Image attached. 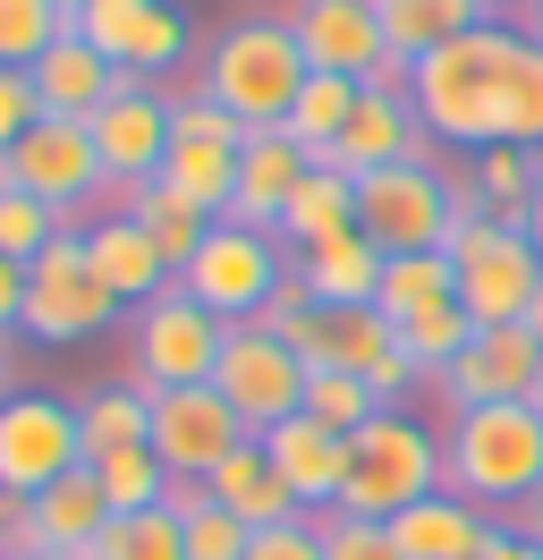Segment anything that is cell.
I'll return each mask as SVG.
<instances>
[{
    "label": "cell",
    "mask_w": 543,
    "mask_h": 560,
    "mask_svg": "<svg viewBox=\"0 0 543 560\" xmlns=\"http://www.w3.org/2000/svg\"><path fill=\"white\" fill-rule=\"evenodd\" d=\"M85 128H94V153H102V178H111V187L162 178V162H170V94H162V85L128 77Z\"/></svg>",
    "instance_id": "cell-17"
},
{
    "label": "cell",
    "mask_w": 543,
    "mask_h": 560,
    "mask_svg": "<svg viewBox=\"0 0 543 560\" xmlns=\"http://www.w3.org/2000/svg\"><path fill=\"white\" fill-rule=\"evenodd\" d=\"M493 510H475V501H459V492L441 485L425 492L416 510H400L391 518V544H400V560H475L484 544H493Z\"/></svg>",
    "instance_id": "cell-24"
},
{
    "label": "cell",
    "mask_w": 543,
    "mask_h": 560,
    "mask_svg": "<svg viewBox=\"0 0 543 560\" xmlns=\"http://www.w3.org/2000/svg\"><path fill=\"white\" fill-rule=\"evenodd\" d=\"M450 264H459V306L475 315V331H493V323H527L543 289V255L527 238V221H493V212H475L459 196V230L441 246Z\"/></svg>",
    "instance_id": "cell-5"
},
{
    "label": "cell",
    "mask_w": 543,
    "mask_h": 560,
    "mask_svg": "<svg viewBox=\"0 0 543 560\" xmlns=\"http://www.w3.org/2000/svg\"><path fill=\"white\" fill-rule=\"evenodd\" d=\"M289 264H298V289L314 306H373V289H382V246L366 230H339V238L289 255Z\"/></svg>",
    "instance_id": "cell-26"
},
{
    "label": "cell",
    "mask_w": 543,
    "mask_h": 560,
    "mask_svg": "<svg viewBox=\"0 0 543 560\" xmlns=\"http://www.w3.org/2000/svg\"><path fill=\"white\" fill-rule=\"evenodd\" d=\"M162 187L170 196H187L196 212H230L238 196V144H204V137H170V162H162Z\"/></svg>",
    "instance_id": "cell-34"
},
{
    "label": "cell",
    "mask_w": 543,
    "mask_h": 560,
    "mask_svg": "<svg viewBox=\"0 0 543 560\" xmlns=\"http://www.w3.org/2000/svg\"><path fill=\"white\" fill-rule=\"evenodd\" d=\"M119 323V298L94 280V255H85V230L68 221L60 238L43 246L26 264V340H43V349H85L94 331H111Z\"/></svg>",
    "instance_id": "cell-6"
},
{
    "label": "cell",
    "mask_w": 543,
    "mask_h": 560,
    "mask_svg": "<svg viewBox=\"0 0 543 560\" xmlns=\"http://www.w3.org/2000/svg\"><path fill=\"white\" fill-rule=\"evenodd\" d=\"M289 35H298L305 69L357 77V85H407V60L382 43V9L373 0H289Z\"/></svg>",
    "instance_id": "cell-13"
},
{
    "label": "cell",
    "mask_w": 543,
    "mask_h": 560,
    "mask_svg": "<svg viewBox=\"0 0 543 560\" xmlns=\"http://www.w3.org/2000/svg\"><path fill=\"white\" fill-rule=\"evenodd\" d=\"M85 255H94V280L119 298V306H153L170 280H178V272H170V255L145 238L119 205L102 212V221H85Z\"/></svg>",
    "instance_id": "cell-22"
},
{
    "label": "cell",
    "mask_w": 543,
    "mask_h": 560,
    "mask_svg": "<svg viewBox=\"0 0 543 560\" xmlns=\"http://www.w3.org/2000/svg\"><path fill=\"white\" fill-rule=\"evenodd\" d=\"M527 238H535V255H543V196H535V212H527Z\"/></svg>",
    "instance_id": "cell-51"
},
{
    "label": "cell",
    "mask_w": 543,
    "mask_h": 560,
    "mask_svg": "<svg viewBox=\"0 0 543 560\" xmlns=\"http://www.w3.org/2000/svg\"><path fill=\"white\" fill-rule=\"evenodd\" d=\"M60 9H68V18H77V9H94V0H60Z\"/></svg>",
    "instance_id": "cell-55"
},
{
    "label": "cell",
    "mask_w": 543,
    "mask_h": 560,
    "mask_svg": "<svg viewBox=\"0 0 543 560\" xmlns=\"http://www.w3.org/2000/svg\"><path fill=\"white\" fill-rule=\"evenodd\" d=\"M60 35H77L60 0H0V69H34Z\"/></svg>",
    "instance_id": "cell-39"
},
{
    "label": "cell",
    "mask_w": 543,
    "mask_h": 560,
    "mask_svg": "<svg viewBox=\"0 0 543 560\" xmlns=\"http://www.w3.org/2000/svg\"><path fill=\"white\" fill-rule=\"evenodd\" d=\"M323 526V560H400V544H391V526L382 518H348V510H332Z\"/></svg>",
    "instance_id": "cell-43"
},
{
    "label": "cell",
    "mask_w": 543,
    "mask_h": 560,
    "mask_svg": "<svg viewBox=\"0 0 543 560\" xmlns=\"http://www.w3.org/2000/svg\"><path fill=\"white\" fill-rule=\"evenodd\" d=\"M357 103H366V85H357V77H323V69H314V77L298 85V103H289V119H280V128H289L314 162H332V144L348 137Z\"/></svg>",
    "instance_id": "cell-35"
},
{
    "label": "cell",
    "mask_w": 543,
    "mask_h": 560,
    "mask_svg": "<svg viewBox=\"0 0 543 560\" xmlns=\"http://www.w3.org/2000/svg\"><path fill=\"white\" fill-rule=\"evenodd\" d=\"M475 560H543V544H527V535H518V526H493V544H484V552H475Z\"/></svg>",
    "instance_id": "cell-47"
},
{
    "label": "cell",
    "mask_w": 543,
    "mask_h": 560,
    "mask_svg": "<svg viewBox=\"0 0 543 560\" xmlns=\"http://www.w3.org/2000/svg\"><path fill=\"white\" fill-rule=\"evenodd\" d=\"M238 442H255V433L238 424V408L212 383H196V390H153V458H162L178 485H204Z\"/></svg>",
    "instance_id": "cell-15"
},
{
    "label": "cell",
    "mask_w": 543,
    "mask_h": 560,
    "mask_svg": "<svg viewBox=\"0 0 543 560\" xmlns=\"http://www.w3.org/2000/svg\"><path fill=\"white\" fill-rule=\"evenodd\" d=\"M459 196L475 212H493V221H527L543 196V153L535 144H484L467 153V171H459Z\"/></svg>",
    "instance_id": "cell-27"
},
{
    "label": "cell",
    "mask_w": 543,
    "mask_h": 560,
    "mask_svg": "<svg viewBox=\"0 0 543 560\" xmlns=\"http://www.w3.org/2000/svg\"><path fill=\"white\" fill-rule=\"evenodd\" d=\"M26 77H34V103L51 110V119H94V110L128 85V69H119V60H102L85 35H60Z\"/></svg>",
    "instance_id": "cell-23"
},
{
    "label": "cell",
    "mask_w": 543,
    "mask_h": 560,
    "mask_svg": "<svg viewBox=\"0 0 543 560\" xmlns=\"http://www.w3.org/2000/svg\"><path fill=\"white\" fill-rule=\"evenodd\" d=\"M509 526H518L527 544H543V485H535V501H527V510H518V518H509Z\"/></svg>",
    "instance_id": "cell-48"
},
{
    "label": "cell",
    "mask_w": 543,
    "mask_h": 560,
    "mask_svg": "<svg viewBox=\"0 0 543 560\" xmlns=\"http://www.w3.org/2000/svg\"><path fill=\"white\" fill-rule=\"evenodd\" d=\"M264 451H272V467H280V485L298 492L305 518H332L339 485H348V433H332V424H314L298 408L289 424H272V433H264Z\"/></svg>",
    "instance_id": "cell-21"
},
{
    "label": "cell",
    "mask_w": 543,
    "mask_h": 560,
    "mask_svg": "<svg viewBox=\"0 0 543 560\" xmlns=\"http://www.w3.org/2000/svg\"><path fill=\"white\" fill-rule=\"evenodd\" d=\"M527 26L518 18H484L459 43H441L434 60L407 69V103L425 119V137L450 144V153H484V144H509V94H518V69H527Z\"/></svg>",
    "instance_id": "cell-1"
},
{
    "label": "cell",
    "mask_w": 543,
    "mask_h": 560,
    "mask_svg": "<svg viewBox=\"0 0 543 560\" xmlns=\"http://www.w3.org/2000/svg\"><path fill=\"white\" fill-rule=\"evenodd\" d=\"M289 349L305 357V374H357L382 390V408H400L416 390V365L400 357V323H382L373 306H314L289 331Z\"/></svg>",
    "instance_id": "cell-10"
},
{
    "label": "cell",
    "mask_w": 543,
    "mask_h": 560,
    "mask_svg": "<svg viewBox=\"0 0 543 560\" xmlns=\"http://www.w3.org/2000/svg\"><path fill=\"white\" fill-rule=\"evenodd\" d=\"M204 492H212V501H221L238 526H289V518H305L298 492L280 485V467H272L264 442H238V451L221 458L212 476H204Z\"/></svg>",
    "instance_id": "cell-25"
},
{
    "label": "cell",
    "mask_w": 543,
    "mask_h": 560,
    "mask_svg": "<svg viewBox=\"0 0 543 560\" xmlns=\"http://www.w3.org/2000/svg\"><path fill=\"white\" fill-rule=\"evenodd\" d=\"M305 417L332 424V433H366L382 417V390L357 383V374H305Z\"/></svg>",
    "instance_id": "cell-41"
},
{
    "label": "cell",
    "mask_w": 543,
    "mask_h": 560,
    "mask_svg": "<svg viewBox=\"0 0 543 560\" xmlns=\"http://www.w3.org/2000/svg\"><path fill=\"white\" fill-rule=\"evenodd\" d=\"M77 433H85V467L111 451H145L153 442V390L136 383H94L85 399H77Z\"/></svg>",
    "instance_id": "cell-28"
},
{
    "label": "cell",
    "mask_w": 543,
    "mask_h": 560,
    "mask_svg": "<svg viewBox=\"0 0 543 560\" xmlns=\"http://www.w3.org/2000/svg\"><path fill=\"white\" fill-rule=\"evenodd\" d=\"M382 9V43H391V60H434L441 43H459L467 26H484V9L475 0H373Z\"/></svg>",
    "instance_id": "cell-31"
},
{
    "label": "cell",
    "mask_w": 543,
    "mask_h": 560,
    "mask_svg": "<svg viewBox=\"0 0 543 560\" xmlns=\"http://www.w3.org/2000/svg\"><path fill=\"white\" fill-rule=\"evenodd\" d=\"M246 560H323V526L314 518H289V526H255Z\"/></svg>",
    "instance_id": "cell-45"
},
{
    "label": "cell",
    "mask_w": 543,
    "mask_h": 560,
    "mask_svg": "<svg viewBox=\"0 0 543 560\" xmlns=\"http://www.w3.org/2000/svg\"><path fill=\"white\" fill-rule=\"evenodd\" d=\"M400 162H434V137H425L416 103H407V85H366L348 137L332 144V171L366 178V171H400Z\"/></svg>",
    "instance_id": "cell-19"
},
{
    "label": "cell",
    "mask_w": 543,
    "mask_h": 560,
    "mask_svg": "<svg viewBox=\"0 0 543 560\" xmlns=\"http://www.w3.org/2000/svg\"><path fill=\"white\" fill-rule=\"evenodd\" d=\"M475 9H484V18H509V9H527V0H475Z\"/></svg>",
    "instance_id": "cell-53"
},
{
    "label": "cell",
    "mask_w": 543,
    "mask_h": 560,
    "mask_svg": "<svg viewBox=\"0 0 543 560\" xmlns=\"http://www.w3.org/2000/svg\"><path fill=\"white\" fill-rule=\"evenodd\" d=\"M119 212H128L136 230H145V238L170 255V272H187V264H196V246L212 238V212H196L187 196H170L162 178H145V187H119Z\"/></svg>",
    "instance_id": "cell-33"
},
{
    "label": "cell",
    "mask_w": 543,
    "mask_h": 560,
    "mask_svg": "<svg viewBox=\"0 0 543 560\" xmlns=\"http://www.w3.org/2000/svg\"><path fill=\"white\" fill-rule=\"evenodd\" d=\"M170 510L187 518V560H246V544H255V526H238L204 485H178Z\"/></svg>",
    "instance_id": "cell-40"
},
{
    "label": "cell",
    "mask_w": 543,
    "mask_h": 560,
    "mask_svg": "<svg viewBox=\"0 0 543 560\" xmlns=\"http://www.w3.org/2000/svg\"><path fill=\"white\" fill-rule=\"evenodd\" d=\"M26 323V264L18 255H0V340Z\"/></svg>",
    "instance_id": "cell-46"
},
{
    "label": "cell",
    "mask_w": 543,
    "mask_h": 560,
    "mask_svg": "<svg viewBox=\"0 0 543 560\" xmlns=\"http://www.w3.org/2000/svg\"><path fill=\"white\" fill-rule=\"evenodd\" d=\"M9 178H18L26 196H43L60 221H77V230H85V205H94V196H111L102 153H94V128H85V119H51V110L34 119L26 137H18Z\"/></svg>",
    "instance_id": "cell-14"
},
{
    "label": "cell",
    "mask_w": 543,
    "mask_h": 560,
    "mask_svg": "<svg viewBox=\"0 0 543 560\" xmlns=\"http://www.w3.org/2000/svg\"><path fill=\"white\" fill-rule=\"evenodd\" d=\"M85 560H187V518L170 501L162 510H136V518H111Z\"/></svg>",
    "instance_id": "cell-38"
},
{
    "label": "cell",
    "mask_w": 543,
    "mask_h": 560,
    "mask_svg": "<svg viewBox=\"0 0 543 560\" xmlns=\"http://www.w3.org/2000/svg\"><path fill=\"white\" fill-rule=\"evenodd\" d=\"M221 340H230V323L204 315L196 298L170 280L162 298H153V306H136V323H128V374L145 390H196V383H212Z\"/></svg>",
    "instance_id": "cell-9"
},
{
    "label": "cell",
    "mask_w": 543,
    "mask_h": 560,
    "mask_svg": "<svg viewBox=\"0 0 543 560\" xmlns=\"http://www.w3.org/2000/svg\"><path fill=\"white\" fill-rule=\"evenodd\" d=\"M280 280H289V246L272 238V230H238V221H212V238L196 246V264L178 272V289L196 298L204 315L221 323H255L280 298Z\"/></svg>",
    "instance_id": "cell-8"
},
{
    "label": "cell",
    "mask_w": 543,
    "mask_h": 560,
    "mask_svg": "<svg viewBox=\"0 0 543 560\" xmlns=\"http://www.w3.org/2000/svg\"><path fill=\"white\" fill-rule=\"evenodd\" d=\"M441 485L493 510V518H518L543 485V408L527 399H493V408H450L441 424Z\"/></svg>",
    "instance_id": "cell-2"
},
{
    "label": "cell",
    "mask_w": 543,
    "mask_h": 560,
    "mask_svg": "<svg viewBox=\"0 0 543 560\" xmlns=\"http://www.w3.org/2000/svg\"><path fill=\"white\" fill-rule=\"evenodd\" d=\"M314 171V153H305L289 128H255V137L238 144V196L221 221H238V230H272L280 238V212H289V196H298V178Z\"/></svg>",
    "instance_id": "cell-20"
},
{
    "label": "cell",
    "mask_w": 543,
    "mask_h": 560,
    "mask_svg": "<svg viewBox=\"0 0 543 560\" xmlns=\"http://www.w3.org/2000/svg\"><path fill=\"white\" fill-rule=\"evenodd\" d=\"M18 560H85V552H51V544H34V552H18Z\"/></svg>",
    "instance_id": "cell-52"
},
{
    "label": "cell",
    "mask_w": 543,
    "mask_h": 560,
    "mask_svg": "<svg viewBox=\"0 0 543 560\" xmlns=\"http://www.w3.org/2000/svg\"><path fill=\"white\" fill-rule=\"evenodd\" d=\"M467 349H475V315L467 306H434V315L400 323V357L416 365V383H441Z\"/></svg>",
    "instance_id": "cell-37"
},
{
    "label": "cell",
    "mask_w": 543,
    "mask_h": 560,
    "mask_svg": "<svg viewBox=\"0 0 543 560\" xmlns=\"http://www.w3.org/2000/svg\"><path fill=\"white\" fill-rule=\"evenodd\" d=\"M77 467H85L77 399H60V390H9L0 399V492L34 501V492H51Z\"/></svg>",
    "instance_id": "cell-11"
},
{
    "label": "cell",
    "mask_w": 543,
    "mask_h": 560,
    "mask_svg": "<svg viewBox=\"0 0 543 560\" xmlns=\"http://www.w3.org/2000/svg\"><path fill=\"white\" fill-rule=\"evenodd\" d=\"M527 340L543 349V289H535V306H527Z\"/></svg>",
    "instance_id": "cell-50"
},
{
    "label": "cell",
    "mask_w": 543,
    "mask_h": 560,
    "mask_svg": "<svg viewBox=\"0 0 543 560\" xmlns=\"http://www.w3.org/2000/svg\"><path fill=\"white\" fill-rule=\"evenodd\" d=\"M94 485H102V501H111V518H136V510H162L170 492H178V476H170L162 458H153V442H145V451L94 458Z\"/></svg>",
    "instance_id": "cell-36"
},
{
    "label": "cell",
    "mask_w": 543,
    "mask_h": 560,
    "mask_svg": "<svg viewBox=\"0 0 543 560\" xmlns=\"http://www.w3.org/2000/svg\"><path fill=\"white\" fill-rule=\"evenodd\" d=\"M212 390L238 408V424L264 442L272 424H289L305 408V357L264 331V323H230V340H221V365H212Z\"/></svg>",
    "instance_id": "cell-12"
},
{
    "label": "cell",
    "mask_w": 543,
    "mask_h": 560,
    "mask_svg": "<svg viewBox=\"0 0 543 560\" xmlns=\"http://www.w3.org/2000/svg\"><path fill=\"white\" fill-rule=\"evenodd\" d=\"M434 306H459V264L450 255H382V289H373V315L382 323H416Z\"/></svg>",
    "instance_id": "cell-32"
},
{
    "label": "cell",
    "mask_w": 543,
    "mask_h": 560,
    "mask_svg": "<svg viewBox=\"0 0 543 560\" xmlns=\"http://www.w3.org/2000/svg\"><path fill=\"white\" fill-rule=\"evenodd\" d=\"M60 230H68V221H60L51 205H43V196H26V187H0V255L34 264V255L60 238Z\"/></svg>",
    "instance_id": "cell-42"
},
{
    "label": "cell",
    "mask_w": 543,
    "mask_h": 560,
    "mask_svg": "<svg viewBox=\"0 0 543 560\" xmlns=\"http://www.w3.org/2000/svg\"><path fill=\"white\" fill-rule=\"evenodd\" d=\"M425 492H441V433L407 408H382L366 433H348V485H339V510L348 518H400Z\"/></svg>",
    "instance_id": "cell-4"
},
{
    "label": "cell",
    "mask_w": 543,
    "mask_h": 560,
    "mask_svg": "<svg viewBox=\"0 0 543 560\" xmlns=\"http://www.w3.org/2000/svg\"><path fill=\"white\" fill-rule=\"evenodd\" d=\"M26 510H34V544H51V552H94V535L111 526V501H102L94 467H77L51 492H34Z\"/></svg>",
    "instance_id": "cell-30"
},
{
    "label": "cell",
    "mask_w": 543,
    "mask_h": 560,
    "mask_svg": "<svg viewBox=\"0 0 543 560\" xmlns=\"http://www.w3.org/2000/svg\"><path fill=\"white\" fill-rule=\"evenodd\" d=\"M518 26H527V35L543 43V0H527V9H518Z\"/></svg>",
    "instance_id": "cell-49"
},
{
    "label": "cell",
    "mask_w": 543,
    "mask_h": 560,
    "mask_svg": "<svg viewBox=\"0 0 543 560\" xmlns=\"http://www.w3.org/2000/svg\"><path fill=\"white\" fill-rule=\"evenodd\" d=\"M357 230L382 255H434L459 230V178H441V162H400V171L357 178Z\"/></svg>",
    "instance_id": "cell-7"
},
{
    "label": "cell",
    "mask_w": 543,
    "mask_h": 560,
    "mask_svg": "<svg viewBox=\"0 0 543 560\" xmlns=\"http://www.w3.org/2000/svg\"><path fill=\"white\" fill-rule=\"evenodd\" d=\"M434 390H441V408H493V399L543 408V349L527 340V323H493V331H475V349Z\"/></svg>",
    "instance_id": "cell-18"
},
{
    "label": "cell",
    "mask_w": 543,
    "mask_h": 560,
    "mask_svg": "<svg viewBox=\"0 0 543 560\" xmlns=\"http://www.w3.org/2000/svg\"><path fill=\"white\" fill-rule=\"evenodd\" d=\"M77 35L145 85L178 77V60H187V18L170 0H94V9H77Z\"/></svg>",
    "instance_id": "cell-16"
},
{
    "label": "cell",
    "mask_w": 543,
    "mask_h": 560,
    "mask_svg": "<svg viewBox=\"0 0 543 560\" xmlns=\"http://www.w3.org/2000/svg\"><path fill=\"white\" fill-rule=\"evenodd\" d=\"M0 399H9V340H0Z\"/></svg>",
    "instance_id": "cell-54"
},
{
    "label": "cell",
    "mask_w": 543,
    "mask_h": 560,
    "mask_svg": "<svg viewBox=\"0 0 543 560\" xmlns=\"http://www.w3.org/2000/svg\"><path fill=\"white\" fill-rule=\"evenodd\" d=\"M34 119H43V103H34V77H26V69H0V162L18 153V137H26Z\"/></svg>",
    "instance_id": "cell-44"
},
{
    "label": "cell",
    "mask_w": 543,
    "mask_h": 560,
    "mask_svg": "<svg viewBox=\"0 0 543 560\" xmlns=\"http://www.w3.org/2000/svg\"><path fill=\"white\" fill-rule=\"evenodd\" d=\"M339 230H357V178L332 171V162H314V171L298 178L289 212H280V246H289V255H305V246L339 238Z\"/></svg>",
    "instance_id": "cell-29"
},
{
    "label": "cell",
    "mask_w": 543,
    "mask_h": 560,
    "mask_svg": "<svg viewBox=\"0 0 543 560\" xmlns=\"http://www.w3.org/2000/svg\"><path fill=\"white\" fill-rule=\"evenodd\" d=\"M305 77H314V69H305L289 18H230L221 35L204 43L196 85L230 110L246 137H255V128H280V119H289V103H298Z\"/></svg>",
    "instance_id": "cell-3"
}]
</instances>
